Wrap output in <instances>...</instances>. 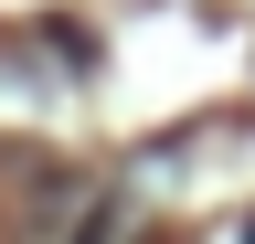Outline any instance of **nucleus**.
Wrapping results in <instances>:
<instances>
[{"instance_id":"nucleus-2","label":"nucleus","mask_w":255,"mask_h":244,"mask_svg":"<svg viewBox=\"0 0 255 244\" xmlns=\"http://www.w3.org/2000/svg\"><path fill=\"white\" fill-rule=\"evenodd\" d=\"M245 244H255V234H245Z\"/></svg>"},{"instance_id":"nucleus-1","label":"nucleus","mask_w":255,"mask_h":244,"mask_svg":"<svg viewBox=\"0 0 255 244\" xmlns=\"http://www.w3.org/2000/svg\"><path fill=\"white\" fill-rule=\"evenodd\" d=\"M85 244H107V234H85Z\"/></svg>"}]
</instances>
